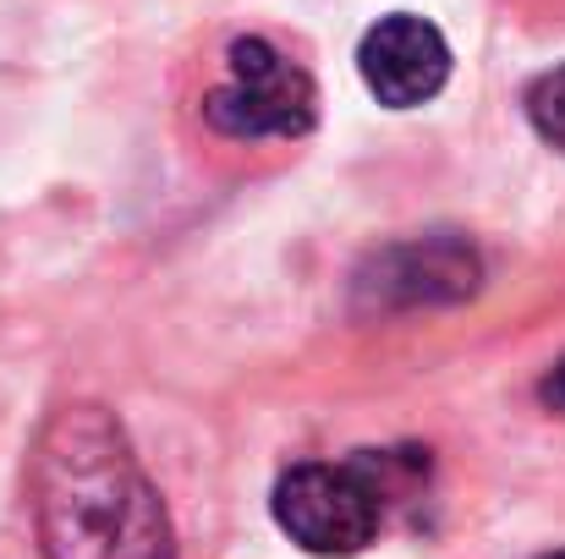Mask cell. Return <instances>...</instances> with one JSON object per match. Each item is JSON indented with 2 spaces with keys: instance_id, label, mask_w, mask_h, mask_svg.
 Instances as JSON below:
<instances>
[{
  "instance_id": "obj_1",
  "label": "cell",
  "mask_w": 565,
  "mask_h": 559,
  "mask_svg": "<svg viewBox=\"0 0 565 559\" xmlns=\"http://www.w3.org/2000/svg\"><path fill=\"white\" fill-rule=\"evenodd\" d=\"M28 483L44 559H177L166 499L110 406H55L39 428Z\"/></svg>"
},
{
  "instance_id": "obj_3",
  "label": "cell",
  "mask_w": 565,
  "mask_h": 559,
  "mask_svg": "<svg viewBox=\"0 0 565 559\" xmlns=\"http://www.w3.org/2000/svg\"><path fill=\"white\" fill-rule=\"evenodd\" d=\"M483 286V258L467 236L456 230H428V236H401L374 247L358 275H352V308L363 319L384 313H417V308H456L478 297Z\"/></svg>"
},
{
  "instance_id": "obj_4",
  "label": "cell",
  "mask_w": 565,
  "mask_h": 559,
  "mask_svg": "<svg viewBox=\"0 0 565 559\" xmlns=\"http://www.w3.org/2000/svg\"><path fill=\"white\" fill-rule=\"evenodd\" d=\"M231 77L203 94V121L225 138H308L319 121L313 77L269 39H236L225 50Z\"/></svg>"
},
{
  "instance_id": "obj_7",
  "label": "cell",
  "mask_w": 565,
  "mask_h": 559,
  "mask_svg": "<svg viewBox=\"0 0 565 559\" xmlns=\"http://www.w3.org/2000/svg\"><path fill=\"white\" fill-rule=\"evenodd\" d=\"M539 400H544L550 411H565V357L550 373H544V384H539Z\"/></svg>"
},
{
  "instance_id": "obj_2",
  "label": "cell",
  "mask_w": 565,
  "mask_h": 559,
  "mask_svg": "<svg viewBox=\"0 0 565 559\" xmlns=\"http://www.w3.org/2000/svg\"><path fill=\"white\" fill-rule=\"evenodd\" d=\"M280 533L319 559H352L379 538L384 522V488H379L369 461H302L280 472L275 499H269Z\"/></svg>"
},
{
  "instance_id": "obj_5",
  "label": "cell",
  "mask_w": 565,
  "mask_h": 559,
  "mask_svg": "<svg viewBox=\"0 0 565 559\" xmlns=\"http://www.w3.org/2000/svg\"><path fill=\"white\" fill-rule=\"evenodd\" d=\"M358 72L384 110H417L450 83V44L428 17L390 11L363 33Z\"/></svg>"
},
{
  "instance_id": "obj_6",
  "label": "cell",
  "mask_w": 565,
  "mask_h": 559,
  "mask_svg": "<svg viewBox=\"0 0 565 559\" xmlns=\"http://www.w3.org/2000/svg\"><path fill=\"white\" fill-rule=\"evenodd\" d=\"M527 121H533V132H539L550 149L565 154V66L544 72V77L527 88Z\"/></svg>"
},
{
  "instance_id": "obj_8",
  "label": "cell",
  "mask_w": 565,
  "mask_h": 559,
  "mask_svg": "<svg viewBox=\"0 0 565 559\" xmlns=\"http://www.w3.org/2000/svg\"><path fill=\"white\" fill-rule=\"evenodd\" d=\"M544 559H565V555H544Z\"/></svg>"
}]
</instances>
